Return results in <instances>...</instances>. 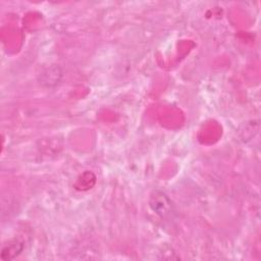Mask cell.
Masks as SVG:
<instances>
[{
  "mask_svg": "<svg viewBox=\"0 0 261 261\" xmlns=\"http://www.w3.org/2000/svg\"><path fill=\"white\" fill-rule=\"evenodd\" d=\"M150 208L162 220L168 219L173 212V205L168 196L161 191H154L149 199Z\"/></svg>",
  "mask_w": 261,
  "mask_h": 261,
  "instance_id": "6da1fadb",
  "label": "cell"
},
{
  "mask_svg": "<svg viewBox=\"0 0 261 261\" xmlns=\"http://www.w3.org/2000/svg\"><path fill=\"white\" fill-rule=\"evenodd\" d=\"M62 73L60 69L58 67H52L41 75L40 83H42L43 85H46L47 87H51L59 82Z\"/></svg>",
  "mask_w": 261,
  "mask_h": 261,
  "instance_id": "7a4b0ae2",
  "label": "cell"
},
{
  "mask_svg": "<svg viewBox=\"0 0 261 261\" xmlns=\"http://www.w3.org/2000/svg\"><path fill=\"white\" fill-rule=\"evenodd\" d=\"M23 250V244L18 241L10 242L8 245H5L2 250V258L4 260L13 259L18 256Z\"/></svg>",
  "mask_w": 261,
  "mask_h": 261,
  "instance_id": "3957f363",
  "label": "cell"
}]
</instances>
